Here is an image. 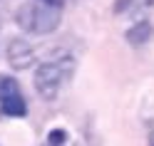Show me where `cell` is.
<instances>
[{"label": "cell", "instance_id": "6da1fadb", "mask_svg": "<svg viewBox=\"0 0 154 146\" xmlns=\"http://www.w3.org/2000/svg\"><path fill=\"white\" fill-rule=\"evenodd\" d=\"M75 72V57L67 55V52H57L52 55L47 62L37 64L35 77H32V84H35V92L42 97L45 102H52L57 94H60V87L67 77H72Z\"/></svg>", "mask_w": 154, "mask_h": 146}, {"label": "cell", "instance_id": "7a4b0ae2", "mask_svg": "<svg viewBox=\"0 0 154 146\" xmlns=\"http://www.w3.org/2000/svg\"><path fill=\"white\" fill-rule=\"evenodd\" d=\"M62 10L60 7H47L40 3H25L17 7L15 22L20 25V30L32 32V35H50L60 27Z\"/></svg>", "mask_w": 154, "mask_h": 146}, {"label": "cell", "instance_id": "3957f363", "mask_svg": "<svg viewBox=\"0 0 154 146\" xmlns=\"http://www.w3.org/2000/svg\"><path fill=\"white\" fill-rule=\"evenodd\" d=\"M8 62H10L13 70L23 72V70H30L35 64V47L23 40V37H13L10 42H8Z\"/></svg>", "mask_w": 154, "mask_h": 146}, {"label": "cell", "instance_id": "277c9868", "mask_svg": "<svg viewBox=\"0 0 154 146\" xmlns=\"http://www.w3.org/2000/svg\"><path fill=\"white\" fill-rule=\"evenodd\" d=\"M152 35H154V25L149 20H137L132 27H127L124 40H127L132 47H142V45H147L152 40Z\"/></svg>", "mask_w": 154, "mask_h": 146}, {"label": "cell", "instance_id": "5b68a950", "mask_svg": "<svg viewBox=\"0 0 154 146\" xmlns=\"http://www.w3.org/2000/svg\"><path fill=\"white\" fill-rule=\"evenodd\" d=\"M0 109H3V114H8V116H25L27 104H25V99H23V94H17V97L0 99Z\"/></svg>", "mask_w": 154, "mask_h": 146}, {"label": "cell", "instance_id": "8992f818", "mask_svg": "<svg viewBox=\"0 0 154 146\" xmlns=\"http://www.w3.org/2000/svg\"><path fill=\"white\" fill-rule=\"evenodd\" d=\"M20 94V87L13 77H5L0 74V99H8V97H17Z\"/></svg>", "mask_w": 154, "mask_h": 146}, {"label": "cell", "instance_id": "52a82bcc", "mask_svg": "<svg viewBox=\"0 0 154 146\" xmlns=\"http://www.w3.org/2000/svg\"><path fill=\"white\" fill-rule=\"evenodd\" d=\"M65 139H67L65 129H52L50 134H47V144H50V146H62Z\"/></svg>", "mask_w": 154, "mask_h": 146}, {"label": "cell", "instance_id": "ba28073f", "mask_svg": "<svg viewBox=\"0 0 154 146\" xmlns=\"http://www.w3.org/2000/svg\"><path fill=\"white\" fill-rule=\"evenodd\" d=\"M154 0H129V13L134 10H144V7H152Z\"/></svg>", "mask_w": 154, "mask_h": 146}, {"label": "cell", "instance_id": "9c48e42d", "mask_svg": "<svg viewBox=\"0 0 154 146\" xmlns=\"http://www.w3.org/2000/svg\"><path fill=\"white\" fill-rule=\"evenodd\" d=\"M40 5H47V7H60L62 10V0H37Z\"/></svg>", "mask_w": 154, "mask_h": 146}, {"label": "cell", "instance_id": "30bf717a", "mask_svg": "<svg viewBox=\"0 0 154 146\" xmlns=\"http://www.w3.org/2000/svg\"><path fill=\"white\" fill-rule=\"evenodd\" d=\"M149 146H154V126H152V134H149Z\"/></svg>", "mask_w": 154, "mask_h": 146}]
</instances>
